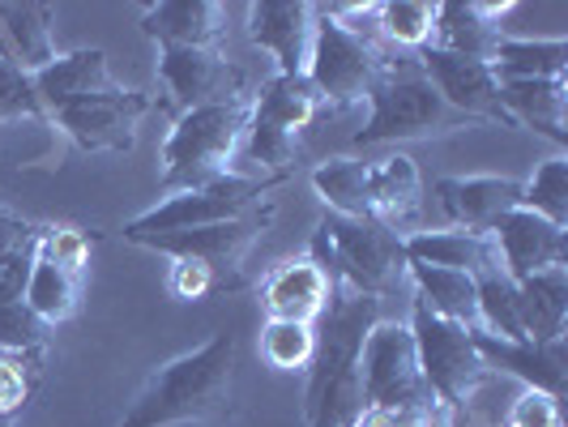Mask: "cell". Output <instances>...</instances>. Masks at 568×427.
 Instances as JSON below:
<instances>
[{"instance_id":"5b68a950","label":"cell","mask_w":568,"mask_h":427,"mask_svg":"<svg viewBox=\"0 0 568 427\" xmlns=\"http://www.w3.org/2000/svg\"><path fill=\"white\" fill-rule=\"evenodd\" d=\"M470 120L457 115L436 90L419 73L415 57L394 60L376 85L368 90V124L351 138L355 150H372V145L389 142H415V138H440V133H457Z\"/></svg>"},{"instance_id":"d6a6232c","label":"cell","mask_w":568,"mask_h":427,"mask_svg":"<svg viewBox=\"0 0 568 427\" xmlns=\"http://www.w3.org/2000/svg\"><path fill=\"white\" fill-rule=\"evenodd\" d=\"M475 313H479L484 334H496L505 342H526L521 316H517V283L505 278V270L475 278Z\"/></svg>"},{"instance_id":"7a4b0ae2","label":"cell","mask_w":568,"mask_h":427,"mask_svg":"<svg viewBox=\"0 0 568 427\" xmlns=\"http://www.w3.org/2000/svg\"><path fill=\"white\" fill-rule=\"evenodd\" d=\"M231 376H235V334L219 329L210 342H201L197 350L150 372L142 394L129 401L120 427H171L227 419Z\"/></svg>"},{"instance_id":"603a6c76","label":"cell","mask_w":568,"mask_h":427,"mask_svg":"<svg viewBox=\"0 0 568 427\" xmlns=\"http://www.w3.org/2000/svg\"><path fill=\"white\" fill-rule=\"evenodd\" d=\"M52 22H57V9L43 4V0H9V4H0V48L18 69H27L30 78L60 57Z\"/></svg>"},{"instance_id":"836d02e7","label":"cell","mask_w":568,"mask_h":427,"mask_svg":"<svg viewBox=\"0 0 568 427\" xmlns=\"http://www.w3.org/2000/svg\"><path fill=\"white\" fill-rule=\"evenodd\" d=\"M316 350V329L300 321H265L261 325V355L274 372H308Z\"/></svg>"},{"instance_id":"cb8c5ba5","label":"cell","mask_w":568,"mask_h":427,"mask_svg":"<svg viewBox=\"0 0 568 427\" xmlns=\"http://www.w3.org/2000/svg\"><path fill=\"white\" fill-rule=\"evenodd\" d=\"M500 108L513 129H530L547 142L568 145V78H535V82H500Z\"/></svg>"},{"instance_id":"ac0fdd59","label":"cell","mask_w":568,"mask_h":427,"mask_svg":"<svg viewBox=\"0 0 568 427\" xmlns=\"http://www.w3.org/2000/svg\"><path fill=\"white\" fill-rule=\"evenodd\" d=\"M334 295L329 274L316 265L313 256H291L283 265H274L261 278V313L265 321H300V325H316L325 304Z\"/></svg>"},{"instance_id":"30bf717a","label":"cell","mask_w":568,"mask_h":427,"mask_svg":"<svg viewBox=\"0 0 568 427\" xmlns=\"http://www.w3.org/2000/svg\"><path fill=\"white\" fill-rule=\"evenodd\" d=\"M359 380H364V410H424L436 406L432 389L419 368V350L410 338V325L398 321H376L364 342V359H359Z\"/></svg>"},{"instance_id":"8d00e7d4","label":"cell","mask_w":568,"mask_h":427,"mask_svg":"<svg viewBox=\"0 0 568 427\" xmlns=\"http://www.w3.org/2000/svg\"><path fill=\"white\" fill-rule=\"evenodd\" d=\"M244 154H248V163L261 167V175H286V180H291L295 154H300V138H291L283 129H270V124H261V120L248 115Z\"/></svg>"},{"instance_id":"ffe728a7","label":"cell","mask_w":568,"mask_h":427,"mask_svg":"<svg viewBox=\"0 0 568 427\" xmlns=\"http://www.w3.org/2000/svg\"><path fill=\"white\" fill-rule=\"evenodd\" d=\"M513 13V0H445L436 9V34L432 48L454 57L491 60V48L500 43V22Z\"/></svg>"},{"instance_id":"bcb514c9","label":"cell","mask_w":568,"mask_h":427,"mask_svg":"<svg viewBox=\"0 0 568 427\" xmlns=\"http://www.w3.org/2000/svg\"><path fill=\"white\" fill-rule=\"evenodd\" d=\"M0 427H4V424H0Z\"/></svg>"},{"instance_id":"4fadbf2b","label":"cell","mask_w":568,"mask_h":427,"mask_svg":"<svg viewBox=\"0 0 568 427\" xmlns=\"http://www.w3.org/2000/svg\"><path fill=\"white\" fill-rule=\"evenodd\" d=\"M419 73H424L432 90L454 108L457 115H466L470 124L475 120H491V124H505L513 129L505 108H500V82L491 73V64L470 57H454V52H440V48H424L419 57Z\"/></svg>"},{"instance_id":"ba28073f","label":"cell","mask_w":568,"mask_h":427,"mask_svg":"<svg viewBox=\"0 0 568 427\" xmlns=\"http://www.w3.org/2000/svg\"><path fill=\"white\" fill-rule=\"evenodd\" d=\"M410 338L419 350V368H424L432 398L440 401L449 415H457L466 401L475 398V389H484L491 380V368L479 359L470 329L432 316L419 299H410Z\"/></svg>"},{"instance_id":"d590c367","label":"cell","mask_w":568,"mask_h":427,"mask_svg":"<svg viewBox=\"0 0 568 427\" xmlns=\"http://www.w3.org/2000/svg\"><path fill=\"white\" fill-rule=\"evenodd\" d=\"M48 346H52V325L30 313L27 299L0 308V350L27 355V359H43Z\"/></svg>"},{"instance_id":"e575fe53","label":"cell","mask_w":568,"mask_h":427,"mask_svg":"<svg viewBox=\"0 0 568 427\" xmlns=\"http://www.w3.org/2000/svg\"><path fill=\"white\" fill-rule=\"evenodd\" d=\"M521 210L539 214L556 227H568V159H547L521 184Z\"/></svg>"},{"instance_id":"3957f363","label":"cell","mask_w":568,"mask_h":427,"mask_svg":"<svg viewBox=\"0 0 568 427\" xmlns=\"http://www.w3.org/2000/svg\"><path fill=\"white\" fill-rule=\"evenodd\" d=\"M248 115H253L248 94L175 115L171 133L163 138V150H159V159H163L159 189L171 197V193L205 189V184L231 175V159L248 133Z\"/></svg>"},{"instance_id":"9c48e42d","label":"cell","mask_w":568,"mask_h":427,"mask_svg":"<svg viewBox=\"0 0 568 427\" xmlns=\"http://www.w3.org/2000/svg\"><path fill=\"white\" fill-rule=\"evenodd\" d=\"M274 223V201L256 205L253 214L244 218H231V223H210V227H189V231H163V235H142L133 240L138 248H154V253L175 256H193L201 261L219 291H244L248 274H244V261L253 253V244L270 231Z\"/></svg>"},{"instance_id":"5bb4252c","label":"cell","mask_w":568,"mask_h":427,"mask_svg":"<svg viewBox=\"0 0 568 427\" xmlns=\"http://www.w3.org/2000/svg\"><path fill=\"white\" fill-rule=\"evenodd\" d=\"M487 235L496 244L505 278H513V283H526L535 274L568 265V231L539 218V214H530V210H521V205L509 210Z\"/></svg>"},{"instance_id":"f1b7e54d","label":"cell","mask_w":568,"mask_h":427,"mask_svg":"<svg viewBox=\"0 0 568 427\" xmlns=\"http://www.w3.org/2000/svg\"><path fill=\"white\" fill-rule=\"evenodd\" d=\"M248 99H253V120L270 124V129H283L291 138L313 129L321 112H325L313 82L308 78H286V73H274L270 82L261 85V94H248Z\"/></svg>"},{"instance_id":"f6af8a7d","label":"cell","mask_w":568,"mask_h":427,"mask_svg":"<svg viewBox=\"0 0 568 427\" xmlns=\"http://www.w3.org/2000/svg\"><path fill=\"white\" fill-rule=\"evenodd\" d=\"M351 427H394V415H385V410H359Z\"/></svg>"},{"instance_id":"277c9868","label":"cell","mask_w":568,"mask_h":427,"mask_svg":"<svg viewBox=\"0 0 568 427\" xmlns=\"http://www.w3.org/2000/svg\"><path fill=\"white\" fill-rule=\"evenodd\" d=\"M316 265L329 274V283L351 291V295H372L385 299L389 291L406 283V248L402 235L381 227L376 218H342V214H321L313 231Z\"/></svg>"},{"instance_id":"44dd1931","label":"cell","mask_w":568,"mask_h":427,"mask_svg":"<svg viewBox=\"0 0 568 427\" xmlns=\"http://www.w3.org/2000/svg\"><path fill=\"white\" fill-rule=\"evenodd\" d=\"M34 90H39L48 115H57L60 108L112 94V90H120V82L112 78V64H108L103 48H78V52H60L48 69H39L34 73Z\"/></svg>"},{"instance_id":"7402d4cb","label":"cell","mask_w":568,"mask_h":427,"mask_svg":"<svg viewBox=\"0 0 568 427\" xmlns=\"http://www.w3.org/2000/svg\"><path fill=\"white\" fill-rule=\"evenodd\" d=\"M424 210V175L410 154H381L368 163V214L381 227L398 231L410 227ZM406 240V235H402Z\"/></svg>"},{"instance_id":"9a60e30c","label":"cell","mask_w":568,"mask_h":427,"mask_svg":"<svg viewBox=\"0 0 568 427\" xmlns=\"http://www.w3.org/2000/svg\"><path fill=\"white\" fill-rule=\"evenodd\" d=\"M248 39L270 52L278 73L304 78L313 60L316 4L308 0H253L248 4Z\"/></svg>"},{"instance_id":"6da1fadb","label":"cell","mask_w":568,"mask_h":427,"mask_svg":"<svg viewBox=\"0 0 568 427\" xmlns=\"http://www.w3.org/2000/svg\"><path fill=\"white\" fill-rule=\"evenodd\" d=\"M376 321H381V299L334 286L321 313V334H316L313 364H308V389H304L308 427H351L355 415L364 410L359 359H364V342Z\"/></svg>"},{"instance_id":"d4e9b609","label":"cell","mask_w":568,"mask_h":427,"mask_svg":"<svg viewBox=\"0 0 568 427\" xmlns=\"http://www.w3.org/2000/svg\"><path fill=\"white\" fill-rule=\"evenodd\" d=\"M406 261H424V265H440V270H457V274H496L500 256L491 235H475V231H410L402 240Z\"/></svg>"},{"instance_id":"d6986e66","label":"cell","mask_w":568,"mask_h":427,"mask_svg":"<svg viewBox=\"0 0 568 427\" xmlns=\"http://www.w3.org/2000/svg\"><path fill=\"white\" fill-rule=\"evenodd\" d=\"M142 34L163 48H205L223 52L227 39V9L214 0H159L142 9Z\"/></svg>"},{"instance_id":"f546056e","label":"cell","mask_w":568,"mask_h":427,"mask_svg":"<svg viewBox=\"0 0 568 427\" xmlns=\"http://www.w3.org/2000/svg\"><path fill=\"white\" fill-rule=\"evenodd\" d=\"M487 64H491L496 82H535V78L565 82L568 39H513V34H500Z\"/></svg>"},{"instance_id":"7c38bea8","label":"cell","mask_w":568,"mask_h":427,"mask_svg":"<svg viewBox=\"0 0 568 427\" xmlns=\"http://www.w3.org/2000/svg\"><path fill=\"white\" fill-rule=\"evenodd\" d=\"M159 82L168 85V99L180 112H193V108H210V103L244 99L248 73L235 60L223 57V52L163 48L159 52Z\"/></svg>"},{"instance_id":"8fae6325","label":"cell","mask_w":568,"mask_h":427,"mask_svg":"<svg viewBox=\"0 0 568 427\" xmlns=\"http://www.w3.org/2000/svg\"><path fill=\"white\" fill-rule=\"evenodd\" d=\"M154 108V99L142 90H112V94H99V99H85L73 108H60L52 115L60 133L69 142L85 150V154H129L138 145V124L142 115Z\"/></svg>"},{"instance_id":"1f68e13d","label":"cell","mask_w":568,"mask_h":427,"mask_svg":"<svg viewBox=\"0 0 568 427\" xmlns=\"http://www.w3.org/2000/svg\"><path fill=\"white\" fill-rule=\"evenodd\" d=\"M78 295H82V278L57 270V265L43 261V256L34 261L30 283H27V308L39 316V321H48V325L57 329L60 321H69V316L78 313Z\"/></svg>"},{"instance_id":"e0dca14e","label":"cell","mask_w":568,"mask_h":427,"mask_svg":"<svg viewBox=\"0 0 568 427\" xmlns=\"http://www.w3.org/2000/svg\"><path fill=\"white\" fill-rule=\"evenodd\" d=\"M436 197H440L445 218L457 231L487 235L509 210L521 205V180H509V175H466V180L445 175V180H436Z\"/></svg>"},{"instance_id":"ee69618b","label":"cell","mask_w":568,"mask_h":427,"mask_svg":"<svg viewBox=\"0 0 568 427\" xmlns=\"http://www.w3.org/2000/svg\"><path fill=\"white\" fill-rule=\"evenodd\" d=\"M30 231H34V223L18 218V214H9V210L0 205V253H4V248H13L18 240H27Z\"/></svg>"},{"instance_id":"52a82bcc","label":"cell","mask_w":568,"mask_h":427,"mask_svg":"<svg viewBox=\"0 0 568 427\" xmlns=\"http://www.w3.org/2000/svg\"><path fill=\"white\" fill-rule=\"evenodd\" d=\"M286 184V175H223L205 189H189V193H171L154 210L138 214L133 223H124V240H142V235H163V231H189L210 227V223H231L253 214L256 205H265L270 193Z\"/></svg>"},{"instance_id":"8992f818","label":"cell","mask_w":568,"mask_h":427,"mask_svg":"<svg viewBox=\"0 0 568 427\" xmlns=\"http://www.w3.org/2000/svg\"><path fill=\"white\" fill-rule=\"evenodd\" d=\"M394 64V57L372 39L368 27H346L325 4H316V39L308 60V82L321 94L325 112H342L368 99L376 78Z\"/></svg>"},{"instance_id":"2e32d148","label":"cell","mask_w":568,"mask_h":427,"mask_svg":"<svg viewBox=\"0 0 568 427\" xmlns=\"http://www.w3.org/2000/svg\"><path fill=\"white\" fill-rule=\"evenodd\" d=\"M470 342L479 350L487 368L496 376H513L521 380L526 389L547 394V398H565L568 389V355L565 342H505L484 329H470Z\"/></svg>"},{"instance_id":"7bdbcfd3","label":"cell","mask_w":568,"mask_h":427,"mask_svg":"<svg viewBox=\"0 0 568 427\" xmlns=\"http://www.w3.org/2000/svg\"><path fill=\"white\" fill-rule=\"evenodd\" d=\"M168 286H171V295L184 299V304H197V299L219 291V286H214V274H210L201 261H193V256H175V261H171Z\"/></svg>"},{"instance_id":"4316f807","label":"cell","mask_w":568,"mask_h":427,"mask_svg":"<svg viewBox=\"0 0 568 427\" xmlns=\"http://www.w3.org/2000/svg\"><path fill=\"white\" fill-rule=\"evenodd\" d=\"M436 0H381L368 9V30L372 39L394 57H419L424 48H432V34H436Z\"/></svg>"},{"instance_id":"4dcf8cb0","label":"cell","mask_w":568,"mask_h":427,"mask_svg":"<svg viewBox=\"0 0 568 427\" xmlns=\"http://www.w3.org/2000/svg\"><path fill=\"white\" fill-rule=\"evenodd\" d=\"M313 189L325 201V214L372 218L368 214V159H325L313 167Z\"/></svg>"},{"instance_id":"74e56055","label":"cell","mask_w":568,"mask_h":427,"mask_svg":"<svg viewBox=\"0 0 568 427\" xmlns=\"http://www.w3.org/2000/svg\"><path fill=\"white\" fill-rule=\"evenodd\" d=\"M0 120H52L34 90V78L9 57H0Z\"/></svg>"},{"instance_id":"f35d334b","label":"cell","mask_w":568,"mask_h":427,"mask_svg":"<svg viewBox=\"0 0 568 427\" xmlns=\"http://www.w3.org/2000/svg\"><path fill=\"white\" fill-rule=\"evenodd\" d=\"M43 359H27V355H9L0 350V424L13 419L18 410H27V401L34 398Z\"/></svg>"},{"instance_id":"b9f144b4","label":"cell","mask_w":568,"mask_h":427,"mask_svg":"<svg viewBox=\"0 0 568 427\" xmlns=\"http://www.w3.org/2000/svg\"><path fill=\"white\" fill-rule=\"evenodd\" d=\"M505 427H565L560 424V401L535 394V389H521L517 398L505 406Z\"/></svg>"},{"instance_id":"ab89813d","label":"cell","mask_w":568,"mask_h":427,"mask_svg":"<svg viewBox=\"0 0 568 427\" xmlns=\"http://www.w3.org/2000/svg\"><path fill=\"white\" fill-rule=\"evenodd\" d=\"M39 235H43V227L34 223V231H30L27 240H18L13 248L0 253V308L27 299L30 270H34V261H39Z\"/></svg>"},{"instance_id":"484cf974","label":"cell","mask_w":568,"mask_h":427,"mask_svg":"<svg viewBox=\"0 0 568 427\" xmlns=\"http://www.w3.org/2000/svg\"><path fill=\"white\" fill-rule=\"evenodd\" d=\"M517 316L526 342H565L568 329V265L517 283Z\"/></svg>"},{"instance_id":"60d3db41","label":"cell","mask_w":568,"mask_h":427,"mask_svg":"<svg viewBox=\"0 0 568 427\" xmlns=\"http://www.w3.org/2000/svg\"><path fill=\"white\" fill-rule=\"evenodd\" d=\"M39 256L52 261L64 274L82 278L85 261H90V235L82 227H43V235H39Z\"/></svg>"},{"instance_id":"83f0119b","label":"cell","mask_w":568,"mask_h":427,"mask_svg":"<svg viewBox=\"0 0 568 427\" xmlns=\"http://www.w3.org/2000/svg\"><path fill=\"white\" fill-rule=\"evenodd\" d=\"M406 278L415 283V299H419L432 316L454 321L462 329H479L475 278H470V274L440 270V265H424V261H406Z\"/></svg>"}]
</instances>
